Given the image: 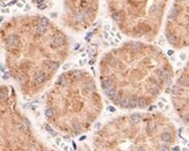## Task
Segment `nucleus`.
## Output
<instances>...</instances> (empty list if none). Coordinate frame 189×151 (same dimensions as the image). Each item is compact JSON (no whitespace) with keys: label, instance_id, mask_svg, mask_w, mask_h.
Masks as SVG:
<instances>
[{"label":"nucleus","instance_id":"nucleus-2","mask_svg":"<svg viewBox=\"0 0 189 151\" xmlns=\"http://www.w3.org/2000/svg\"><path fill=\"white\" fill-rule=\"evenodd\" d=\"M160 141L162 143H169L171 144L173 142V136H172L171 133H168V131H164V133L160 134Z\"/></svg>","mask_w":189,"mask_h":151},{"label":"nucleus","instance_id":"nucleus-10","mask_svg":"<svg viewBox=\"0 0 189 151\" xmlns=\"http://www.w3.org/2000/svg\"><path fill=\"white\" fill-rule=\"evenodd\" d=\"M180 59H181V60H184V59H186V55H184V54H181V55H180Z\"/></svg>","mask_w":189,"mask_h":151},{"label":"nucleus","instance_id":"nucleus-13","mask_svg":"<svg viewBox=\"0 0 189 151\" xmlns=\"http://www.w3.org/2000/svg\"><path fill=\"white\" fill-rule=\"evenodd\" d=\"M168 55H173V50H168Z\"/></svg>","mask_w":189,"mask_h":151},{"label":"nucleus","instance_id":"nucleus-8","mask_svg":"<svg viewBox=\"0 0 189 151\" xmlns=\"http://www.w3.org/2000/svg\"><path fill=\"white\" fill-rule=\"evenodd\" d=\"M181 93H182V86H180L179 84H175L172 87V94L176 95V94H181Z\"/></svg>","mask_w":189,"mask_h":151},{"label":"nucleus","instance_id":"nucleus-12","mask_svg":"<svg viewBox=\"0 0 189 151\" xmlns=\"http://www.w3.org/2000/svg\"><path fill=\"white\" fill-rule=\"evenodd\" d=\"M90 36H92V33H88V34H87V40H89Z\"/></svg>","mask_w":189,"mask_h":151},{"label":"nucleus","instance_id":"nucleus-6","mask_svg":"<svg viewBox=\"0 0 189 151\" xmlns=\"http://www.w3.org/2000/svg\"><path fill=\"white\" fill-rule=\"evenodd\" d=\"M167 41L171 43V44L175 45V44H177V42H179V39H177L175 35H173V34H167Z\"/></svg>","mask_w":189,"mask_h":151},{"label":"nucleus","instance_id":"nucleus-4","mask_svg":"<svg viewBox=\"0 0 189 151\" xmlns=\"http://www.w3.org/2000/svg\"><path fill=\"white\" fill-rule=\"evenodd\" d=\"M179 13H180V9L173 7V8L169 11V13H168V19H169V20H175V19L177 18Z\"/></svg>","mask_w":189,"mask_h":151},{"label":"nucleus","instance_id":"nucleus-3","mask_svg":"<svg viewBox=\"0 0 189 151\" xmlns=\"http://www.w3.org/2000/svg\"><path fill=\"white\" fill-rule=\"evenodd\" d=\"M111 18H113V20H114L115 22H121L122 19H123V12L115 11V12H113V14H111Z\"/></svg>","mask_w":189,"mask_h":151},{"label":"nucleus","instance_id":"nucleus-14","mask_svg":"<svg viewBox=\"0 0 189 151\" xmlns=\"http://www.w3.org/2000/svg\"><path fill=\"white\" fill-rule=\"evenodd\" d=\"M180 1H184V0H176V3H180Z\"/></svg>","mask_w":189,"mask_h":151},{"label":"nucleus","instance_id":"nucleus-9","mask_svg":"<svg viewBox=\"0 0 189 151\" xmlns=\"http://www.w3.org/2000/svg\"><path fill=\"white\" fill-rule=\"evenodd\" d=\"M105 30H106V31H109V30H110V26H109V24H106V26H105Z\"/></svg>","mask_w":189,"mask_h":151},{"label":"nucleus","instance_id":"nucleus-11","mask_svg":"<svg viewBox=\"0 0 189 151\" xmlns=\"http://www.w3.org/2000/svg\"><path fill=\"white\" fill-rule=\"evenodd\" d=\"M180 150V148L179 146H175V148H173V151H179Z\"/></svg>","mask_w":189,"mask_h":151},{"label":"nucleus","instance_id":"nucleus-5","mask_svg":"<svg viewBox=\"0 0 189 151\" xmlns=\"http://www.w3.org/2000/svg\"><path fill=\"white\" fill-rule=\"evenodd\" d=\"M177 84L180 85V86H188L189 85V77L186 74L181 76L180 78H179V80H177Z\"/></svg>","mask_w":189,"mask_h":151},{"label":"nucleus","instance_id":"nucleus-7","mask_svg":"<svg viewBox=\"0 0 189 151\" xmlns=\"http://www.w3.org/2000/svg\"><path fill=\"white\" fill-rule=\"evenodd\" d=\"M89 7V3H88V0H80L79 1V9H80L81 12H84L86 8Z\"/></svg>","mask_w":189,"mask_h":151},{"label":"nucleus","instance_id":"nucleus-1","mask_svg":"<svg viewBox=\"0 0 189 151\" xmlns=\"http://www.w3.org/2000/svg\"><path fill=\"white\" fill-rule=\"evenodd\" d=\"M11 73L24 92L37 91L59 69L67 41L44 16L20 19L0 30Z\"/></svg>","mask_w":189,"mask_h":151}]
</instances>
